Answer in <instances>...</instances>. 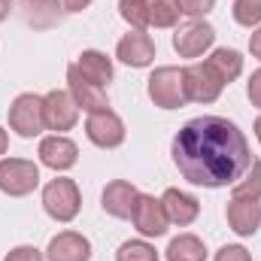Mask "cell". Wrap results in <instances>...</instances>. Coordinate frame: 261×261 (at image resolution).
Segmentation results:
<instances>
[{
  "instance_id": "cell-1",
  "label": "cell",
  "mask_w": 261,
  "mask_h": 261,
  "mask_svg": "<svg viewBox=\"0 0 261 261\" xmlns=\"http://www.w3.org/2000/svg\"><path fill=\"white\" fill-rule=\"evenodd\" d=\"M170 155L182 179L203 189L234 186L252 164L246 134L222 116H200L186 122L173 137Z\"/></svg>"
},
{
  "instance_id": "cell-2",
  "label": "cell",
  "mask_w": 261,
  "mask_h": 261,
  "mask_svg": "<svg viewBox=\"0 0 261 261\" xmlns=\"http://www.w3.org/2000/svg\"><path fill=\"white\" fill-rule=\"evenodd\" d=\"M149 97L161 110H179L189 100L186 85H182V70L179 67H158L149 76Z\"/></svg>"
},
{
  "instance_id": "cell-3",
  "label": "cell",
  "mask_w": 261,
  "mask_h": 261,
  "mask_svg": "<svg viewBox=\"0 0 261 261\" xmlns=\"http://www.w3.org/2000/svg\"><path fill=\"white\" fill-rule=\"evenodd\" d=\"M43 206L55 222H73L79 216V206H82L79 186L73 179H52L43 189Z\"/></svg>"
},
{
  "instance_id": "cell-4",
  "label": "cell",
  "mask_w": 261,
  "mask_h": 261,
  "mask_svg": "<svg viewBox=\"0 0 261 261\" xmlns=\"http://www.w3.org/2000/svg\"><path fill=\"white\" fill-rule=\"evenodd\" d=\"M40 186V167L24 158H3L0 161V192L9 197H24Z\"/></svg>"
},
{
  "instance_id": "cell-5",
  "label": "cell",
  "mask_w": 261,
  "mask_h": 261,
  "mask_svg": "<svg viewBox=\"0 0 261 261\" xmlns=\"http://www.w3.org/2000/svg\"><path fill=\"white\" fill-rule=\"evenodd\" d=\"M9 128L15 130L18 137L31 140L37 137L40 130L46 128V119H43V97L37 94H18L9 107Z\"/></svg>"
},
{
  "instance_id": "cell-6",
  "label": "cell",
  "mask_w": 261,
  "mask_h": 261,
  "mask_svg": "<svg viewBox=\"0 0 261 261\" xmlns=\"http://www.w3.org/2000/svg\"><path fill=\"white\" fill-rule=\"evenodd\" d=\"M213 43H216V31H213V24H206L200 18L179 24L173 34V49L179 52V58H200Z\"/></svg>"
},
{
  "instance_id": "cell-7",
  "label": "cell",
  "mask_w": 261,
  "mask_h": 261,
  "mask_svg": "<svg viewBox=\"0 0 261 261\" xmlns=\"http://www.w3.org/2000/svg\"><path fill=\"white\" fill-rule=\"evenodd\" d=\"M85 134L94 146L100 149H116L125 143V122L113 113V110H97V113H88V122H85Z\"/></svg>"
},
{
  "instance_id": "cell-8",
  "label": "cell",
  "mask_w": 261,
  "mask_h": 261,
  "mask_svg": "<svg viewBox=\"0 0 261 261\" xmlns=\"http://www.w3.org/2000/svg\"><path fill=\"white\" fill-rule=\"evenodd\" d=\"M43 119H46V128L49 130H70L79 122V103L73 100L70 91H49L43 97Z\"/></svg>"
},
{
  "instance_id": "cell-9",
  "label": "cell",
  "mask_w": 261,
  "mask_h": 261,
  "mask_svg": "<svg viewBox=\"0 0 261 261\" xmlns=\"http://www.w3.org/2000/svg\"><path fill=\"white\" fill-rule=\"evenodd\" d=\"M130 222H134V228H137L143 237H161V234L167 231V225H170V219H167V213H164V203L152 195L137 197V206H134V213H130Z\"/></svg>"
},
{
  "instance_id": "cell-10",
  "label": "cell",
  "mask_w": 261,
  "mask_h": 261,
  "mask_svg": "<svg viewBox=\"0 0 261 261\" xmlns=\"http://www.w3.org/2000/svg\"><path fill=\"white\" fill-rule=\"evenodd\" d=\"M182 85H186V97L195 103H213L222 94V82L216 79V73L206 64H192L182 70Z\"/></svg>"
},
{
  "instance_id": "cell-11",
  "label": "cell",
  "mask_w": 261,
  "mask_h": 261,
  "mask_svg": "<svg viewBox=\"0 0 261 261\" xmlns=\"http://www.w3.org/2000/svg\"><path fill=\"white\" fill-rule=\"evenodd\" d=\"M116 58L128 67H137V70L140 67H149L155 61V43H152V37L146 31H130V34H125L119 40Z\"/></svg>"
},
{
  "instance_id": "cell-12",
  "label": "cell",
  "mask_w": 261,
  "mask_h": 261,
  "mask_svg": "<svg viewBox=\"0 0 261 261\" xmlns=\"http://www.w3.org/2000/svg\"><path fill=\"white\" fill-rule=\"evenodd\" d=\"M67 85H70V94H73V100L85 110V113H97V110H110V103H107V94H103V88H97L94 82H88L82 73H79V67L70 64L67 67Z\"/></svg>"
},
{
  "instance_id": "cell-13",
  "label": "cell",
  "mask_w": 261,
  "mask_h": 261,
  "mask_svg": "<svg viewBox=\"0 0 261 261\" xmlns=\"http://www.w3.org/2000/svg\"><path fill=\"white\" fill-rule=\"evenodd\" d=\"M228 225L240 237H252L261 228V203L252 197H231L228 200Z\"/></svg>"
},
{
  "instance_id": "cell-14",
  "label": "cell",
  "mask_w": 261,
  "mask_h": 261,
  "mask_svg": "<svg viewBox=\"0 0 261 261\" xmlns=\"http://www.w3.org/2000/svg\"><path fill=\"white\" fill-rule=\"evenodd\" d=\"M40 161L52 170H70L76 161H79V146L64 137V134H55V137H46L40 143Z\"/></svg>"
},
{
  "instance_id": "cell-15",
  "label": "cell",
  "mask_w": 261,
  "mask_h": 261,
  "mask_svg": "<svg viewBox=\"0 0 261 261\" xmlns=\"http://www.w3.org/2000/svg\"><path fill=\"white\" fill-rule=\"evenodd\" d=\"M21 18H24V24L28 28H34V31H49V28H55V24H61V18H64V3H58V0H21Z\"/></svg>"
},
{
  "instance_id": "cell-16",
  "label": "cell",
  "mask_w": 261,
  "mask_h": 261,
  "mask_svg": "<svg viewBox=\"0 0 261 261\" xmlns=\"http://www.w3.org/2000/svg\"><path fill=\"white\" fill-rule=\"evenodd\" d=\"M46 258L49 261H88L91 258V243H88V237H82L76 231H61L58 237L49 240Z\"/></svg>"
},
{
  "instance_id": "cell-17",
  "label": "cell",
  "mask_w": 261,
  "mask_h": 261,
  "mask_svg": "<svg viewBox=\"0 0 261 261\" xmlns=\"http://www.w3.org/2000/svg\"><path fill=\"white\" fill-rule=\"evenodd\" d=\"M137 197H140V192L130 186L128 179H113V182L103 189L100 203H103V210H107L113 219H130V213H134V206H137Z\"/></svg>"
},
{
  "instance_id": "cell-18",
  "label": "cell",
  "mask_w": 261,
  "mask_h": 261,
  "mask_svg": "<svg viewBox=\"0 0 261 261\" xmlns=\"http://www.w3.org/2000/svg\"><path fill=\"white\" fill-rule=\"evenodd\" d=\"M161 203H164L167 219H170L173 225H179V228L192 225V222L197 219V213H200L197 197L186 195V192H179V189H167V192H164V197H161Z\"/></svg>"
},
{
  "instance_id": "cell-19",
  "label": "cell",
  "mask_w": 261,
  "mask_h": 261,
  "mask_svg": "<svg viewBox=\"0 0 261 261\" xmlns=\"http://www.w3.org/2000/svg\"><path fill=\"white\" fill-rule=\"evenodd\" d=\"M76 67H79V73H82L88 82H94L97 88H103V85H110V82H113V61H110L103 52H97V49L82 52Z\"/></svg>"
},
{
  "instance_id": "cell-20",
  "label": "cell",
  "mask_w": 261,
  "mask_h": 261,
  "mask_svg": "<svg viewBox=\"0 0 261 261\" xmlns=\"http://www.w3.org/2000/svg\"><path fill=\"white\" fill-rule=\"evenodd\" d=\"M203 64L216 73V79H219L222 85L234 82V79L243 73V58H240V52H237V49H216Z\"/></svg>"
},
{
  "instance_id": "cell-21",
  "label": "cell",
  "mask_w": 261,
  "mask_h": 261,
  "mask_svg": "<svg viewBox=\"0 0 261 261\" xmlns=\"http://www.w3.org/2000/svg\"><path fill=\"white\" fill-rule=\"evenodd\" d=\"M167 261H206L203 240L195 237V234H179L167 246Z\"/></svg>"
},
{
  "instance_id": "cell-22",
  "label": "cell",
  "mask_w": 261,
  "mask_h": 261,
  "mask_svg": "<svg viewBox=\"0 0 261 261\" xmlns=\"http://www.w3.org/2000/svg\"><path fill=\"white\" fill-rule=\"evenodd\" d=\"M146 18L152 28H173L179 21V3L176 0H146Z\"/></svg>"
},
{
  "instance_id": "cell-23",
  "label": "cell",
  "mask_w": 261,
  "mask_h": 261,
  "mask_svg": "<svg viewBox=\"0 0 261 261\" xmlns=\"http://www.w3.org/2000/svg\"><path fill=\"white\" fill-rule=\"evenodd\" d=\"M234 197H252V200L261 197V161H252L249 170L234 182Z\"/></svg>"
},
{
  "instance_id": "cell-24",
  "label": "cell",
  "mask_w": 261,
  "mask_h": 261,
  "mask_svg": "<svg viewBox=\"0 0 261 261\" xmlns=\"http://www.w3.org/2000/svg\"><path fill=\"white\" fill-rule=\"evenodd\" d=\"M116 261H158V252L146 240H128V243L119 246Z\"/></svg>"
},
{
  "instance_id": "cell-25",
  "label": "cell",
  "mask_w": 261,
  "mask_h": 261,
  "mask_svg": "<svg viewBox=\"0 0 261 261\" xmlns=\"http://www.w3.org/2000/svg\"><path fill=\"white\" fill-rule=\"evenodd\" d=\"M119 12L134 31H143L149 24L146 18V0H119Z\"/></svg>"
},
{
  "instance_id": "cell-26",
  "label": "cell",
  "mask_w": 261,
  "mask_h": 261,
  "mask_svg": "<svg viewBox=\"0 0 261 261\" xmlns=\"http://www.w3.org/2000/svg\"><path fill=\"white\" fill-rule=\"evenodd\" d=\"M234 21L243 28L261 24V0H234Z\"/></svg>"
},
{
  "instance_id": "cell-27",
  "label": "cell",
  "mask_w": 261,
  "mask_h": 261,
  "mask_svg": "<svg viewBox=\"0 0 261 261\" xmlns=\"http://www.w3.org/2000/svg\"><path fill=\"white\" fill-rule=\"evenodd\" d=\"M176 3H179V12H186V15H192V18L206 15V12L216 6V0H176Z\"/></svg>"
},
{
  "instance_id": "cell-28",
  "label": "cell",
  "mask_w": 261,
  "mask_h": 261,
  "mask_svg": "<svg viewBox=\"0 0 261 261\" xmlns=\"http://www.w3.org/2000/svg\"><path fill=\"white\" fill-rule=\"evenodd\" d=\"M3 261H43V252L37 246H15Z\"/></svg>"
},
{
  "instance_id": "cell-29",
  "label": "cell",
  "mask_w": 261,
  "mask_h": 261,
  "mask_svg": "<svg viewBox=\"0 0 261 261\" xmlns=\"http://www.w3.org/2000/svg\"><path fill=\"white\" fill-rule=\"evenodd\" d=\"M216 261H252V255L243 246H222L216 252Z\"/></svg>"
},
{
  "instance_id": "cell-30",
  "label": "cell",
  "mask_w": 261,
  "mask_h": 261,
  "mask_svg": "<svg viewBox=\"0 0 261 261\" xmlns=\"http://www.w3.org/2000/svg\"><path fill=\"white\" fill-rule=\"evenodd\" d=\"M246 91H249V100L261 110V70H255V73L249 76V88H246Z\"/></svg>"
},
{
  "instance_id": "cell-31",
  "label": "cell",
  "mask_w": 261,
  "mask_h": 261,
  "mask_svg": "<svg viewBox=\"0 0 261 261\" xmlns=\"http://www.w3.org/2000/svg\"><path fill=\"white\" fill-rule=\"evenodd\" d=\"M249 52H252V55L261 61V28L252 34V37H249Z\"/></svg>"
},
{
  "instance_id": "cell-32",
  "label": "cell",
  "mask_w": 261,
  "mask_h": 261,
  "mask_svg": "<svg viewBox=\"0 0 261 261\" xmlns=\"http://www.w3.org/2000/svg\"><path fill=\"white\" fill-rule=\"evenodd\" d=\"M85 6H91V0H64V9H67V12H82Z\"/></svg>"
},
{
  "instance_id": "cell-33",
  "label": "cell",
  "mask_w": 261,
  "mask_h": 261,
  "mask_svg": "<svg viewBox=\"0 0 261 261\" xmlns=\"http://www.w3.org/2000/svg\"><path fill=\"white\" fill-rule=\"evenodd\" d=\"M9 12H12V0H0V21H6Z\"/></svg>"
},
{
  "instance_id": "cell-34",
  "label": "cell",
  "mask_w": 261,
  "mask_h": 261,
  "mask_svg": "<svg viewBox=\"0 0 261 261\" xmlns=\"http://www.w3.org/2000/svg\"><path fill=\"white\" fill-rule=\"evenodd\" d=\"M6 146H9V140H6V130L0 128V155L6 152Z\"/></svg>"
},
{
  "instance_id": "cell-35",
  "label": "cell",
  "mask_w": 261,
  "mask_h": 261,
  "mask_svg": "<svg viewBox=\"0 0 261 261\" xmlns=\"http://www.w3.org/2000/svg\"><path fill=\"white\" fill-rule=\"evenodd\" d=\"M255 137H258V143H261V116L255 119Z\"/></svg>"
}]
</instances>
